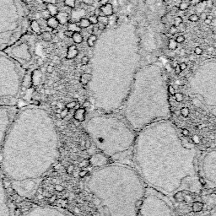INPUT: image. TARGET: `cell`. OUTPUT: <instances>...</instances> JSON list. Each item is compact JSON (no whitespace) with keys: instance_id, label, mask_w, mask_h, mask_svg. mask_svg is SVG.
<instances>
[{"instance_id":"e7e4bbea","label":"cell","mask_w":216,"mask_h":216,"mask_svg":"<svg viewBox=\"0 0 216 216\" xmlns=\"http://www.w3.org/2000/svg\"><path fill=\"white\" fill-rule=\"evenodd\" d=\"M162 1H163V2H165H165H168L169 0H162Z\"/></svg>"},{"instance_id":"52a82bcc","label":"cell","mask_w":216,"mask_h":216,"mask_svg":"<svg viewBox=\"0 0 216 216\" xmlns=\"http://www.w3.org/2000/svg\"><path fill=\"white\" fill-rule=\"evenodd\" d=\"M37 42V35L31 33L24 34L15 43L3 51L10 57L14 58L26 70L32 64L34 51Z\"/></svg>"},{"instance_id":"5b68a950","label":"cell","mask_w":216,"mask_h":216,"mask_svg":"<svg viewBox=\"0 0 216 216\" xmlns=\"http://www.w3.org/2000/svg\"><path fill=\"white\" fill-rule=\"evenodd\" d=\"M28 20L21 0H0V51L27 32Z\"/></svg>"},{"instance_id":"d4e9b609","label":"cell","mask_w":216,"mask_h":216,"mask_svg":"<svg viewBox=\"0 0 216 216\" xmlns=\"http://www.w3.org/2000/svg\"><path fill=\"white\" fill-rule=\"evenodd\" d=\"M91 25V24L89 19H86V18H82L79 20V26L80 27L81 29H86L88 27H90Z\"/></svg>"},{"instance_id":"816d5d0a","label":"cell","mask_w":216,"mask_h":216,"mask_svg":"<svg viewBox=\"0 0 216 216\" xmlns=\"http://www.w3.org/2000/svg\"><path fill=\"white\" fill-rule=\"evenodd\" d=\"M37 64L38 66H40V65H42V64H44V62H43V60L41 59V58L38 57V58H37Z\"/></svg>"},{"instance_id":"ab89813d","label":"cell","mask_w":216,"mask_h":216,"mask_svg":"<svg viewBox=\"0 0 216 216\" xmlns=\"http://www.w3.org/2000/svg\"><path fill=\"white\" fill-rule=\"evenodd\" d=\"M64 35L66 37H68V38H72L73 35H74V32H73V31H71V30H65V31H64Z\"/></svg>"},{"instance_id":"d6986e66","label":"cell","mask_w":216,"mask_h":216,"mask_svg":"<svg viewBox=\"0 0 216 216\" xmlns=\"http://www.w3.org/2000/svg\"><path fill=\"white\" fill-rule=\"evenodd\" d=\"M39 37H40V39L45 41V42H51L52 40V35L51 32L47 31V30H45V31H42L41 33L39 35Z\"/></svg>"},{"instance_id":"4dcf8cb0","label":"cell","mask_w":216,"mask_h":216,"mask_svg":"<svg viewBox=\"0 0 216 216\" xmlns=\"http://www.w3.org/2000/svg\"><path fill=\"white\" fill-rule=\"evenodd\" d=\"M174 98H175V100L177 101V102H182V101H183V99H184V96H183V94H182V93L177 92V93H175V94H174Z\"/></svg>"},{"instance_id":"8d00e7d4","label":"cell","mask_w":216,"mask_h":216,"mask_svg":"<svg viewBox=\"0 0 216 216\" xmlns=\"http://www.w3.org/2000/svg\"><path fill=\"white\" fill-rule=\"evenodd\" d=\"M90 62V57L88 56H84V57L81 58V64H83L84 66H86Z\"/></svg>"},{"instance_id":"484cf974","label":"cell","mask_w":216,"mask_h":216,"mask_svg":"<svg viewBox=\"0 0 216 216\" xmlns=\"http://www.w3.org/2000/svg\"><path fill=\"white\" fill-rule=\"evenodd\" d=\"M68 30H71L73 32H80L81 28L76 23H70L68 25Z\"/></svg>"},{"instance_id":"91938a15","label":"cell","mask_w":216,"mask_h":216,"mask_svg":"<svg viewBox=\"0 0 216 216\" xmlns=\"http://www.w3.org/2000/svg\"><path fill=\"white\" fill-rule=\"evenodd\" d=\"M58 33V30H57V29H52V34H54V35H56V34Z\"/></svg>"},{"instance_id":"e575fe53","label":"cell","mask_w":216,"mask_h":216,"mask_svg":"<svg viewBox=\"0 0 216 216\" xmlns=\"http://www.w3.org/2000/svg\"><path fill=\"white\" fill-rule=\"evenodd\" d=\"M182 21H183V20H182V17L176 16L175 19H174V25L176 27H178L179 25L182 23Z\"/></svg>"},{"instance_id":"bcb514c9","label":"cell","mask_w":216,"mask_h":216,"mask_svg":"<svg viewBox=\"0 0 216 216\" xmlns=\"http://www.w3.org/2000/svg\"><path fill=\"white\" fill-rule=\"evenodd\" d=\"M82 2L86 5H92L94 3V0H82Z\"/></svg>"},{"instance_id":"60d3db41","label":"cell","mask_w":216,"mask_h":216,"mask_svg":"<svg viewBox=\"0 0 216 216\" xmlns=\"http://www.w3.org/2000/svg\"><path fill=\"white\" fill-rule=\"evenodd\" d=\"M47 72L48 74H52L54 72V66L52 64H49L47 67Z\"/></svg>"},{"instance_id":"f1b7e54d","label":"cell","mask_w":216,"mask_h":216,"mask_svg":"<svg viewBox=\"0 0 216 216\" xmlns=\"http://www.w3.org/2000/svg\"><path fill=\"white\" fill-rule=\"evenodd\" d=\"M98 23L103 24V25H105L106 26L108 24H109V19L106 15H100V16H98Z\"/></svg>"},{"instance_id":"be15d7a7","label":"cell","mask_w":216,"mask_h":216,"mask_svg":"<svg viewBox=\"0 0 216 216\" xmlns=\"http://www.w3.org/2000/svg\"><path fill=\"white\" fill-rule=\"evenodd\" d=\"M207 19H209V20H213V15H207Z\"/></svg>"},{"instance_id":"30bf717a","label":"cell","mask_w":216,"mask_h":216,"mask_svg":"<svg viewBox=\"0 0 216 216\" xmlns=\"http://www.w3.org/2000/svg\"><path fill=\"white\" fill-rule=\"evenodd\" d=\"M108 157L102 153H98L92 155L89 160V164L94 167H102L108 164Z\"/></svg>"},{"instance_id":"ffe728a7","label":"cell","mask_w":216,"mask_h":216,"mask_svg":"<svg viewBox=\"0 0 216 216\" xmlns=\"http://www.w3.org/2000/svg\"><path fill=\"white\" fill-rule=\"evenodd\" d=\"M91 79H92V74H90V73H84V74H83L82 75H81L80 83L81 84H84V85H86V84H90V82L91 81Z\"/></svg>"},{"instance_id":"7bdbcfd3","label":"cell","mask_w":216,"mask_h":216,"mask_svg":"<svg viewBox=\"0 0 216 216\" xmlns=\"http://www.w3.org/2000/svg\"><path fill=\"white\" fill-rule=\"evenodd\" d=\"M167 91H168V93H170L171 94H173L174 95V94H175V88L173 87L172 85H169L168 88H167Z\"/></svg>"},{"instance_id":"8992f818","label":"cell","mask_w":216,"mask_h":216,"mask_svg":"<svg viewBox=\"0 0 216 216\" xmlns=\"http://www.w3.org/2000/svg\"><path fill=\"white\" fill-rule=\"evenodd\" d=\"M172 206L169 197L146 186L145 195L138 208V216H173Z\"/></svg>"},{"instance_id":"f907efd6","label":"cell","mask_w":216,"mask_h":216,"mask_svg":"<svg viewBox=\"0 0 216 216\" xmlns=\"http://www.w3.org/2000/svg\"><path fill=\"white\" fill-rule=\"evenodd\" d=\"M98 29H99V30H105V28H106V25H103V24H101V23H98Z\"/></svg>"},{"instance_id":"681fc988","label":"cell","mask_w":216,"mask_h":216,"mask_svg":"<svg viewBox=\"0 0 216 216\" xmlns=\"http://www.w3.org/2000/svg\"><path fill=\"white\" fill-rule=\"evenodd\" d=\"M179 65H180V68H181L182 71L185 70L186 68H187V64H186V63H182V64H180Z\"/></svg>"},{"instance_id":"9a60e30c","label":"cell","mask_w":216,"mask_h":216,"mask_svg":"<svg viewBox=\"0 0 216 216\" xmlns=\"http://www.w3.org/2000/svg\"><path fill=\"white\" fill-rule=\"evenodd\" d=\"M47 25L51 29H57L59 22L56 16H51L48 20H47Z\"/></svg>"},{"instance_id":"74e56055","label":"cell","mask_w":216,"mask_h":216,"mask_svg":"<svg viewBox=\"0 0 216 216\" xmlns=\"http://www.w3.org/2000/svg\"><path fill=\"white\" fill-rule=\"evenodd\" d=\"M176 42L178 44L182 43V42L185 40V37H184L183 35H179V36H177L176 38Z\"/></svg>"},{"instance_id":"603a6c76","label":"cell","mask_w":216,"mask_h":216,"mask_svg":"<svg viewBox=\"0 0 216 216\" xmlns=\"http://www.w3.org/2000/svg\"><path fill=\"white\" fill-rule=\"evenodd\" d=\"M191 4H192L191 3V0H182L180 4H179V10H182V11L187 10L190 7Z\"/></svg>"},{"instance_id":"277c9868","label":"cell","mask_w":216,"mask_h":216,"mask_svg":"<svg viewBox=\"0 0 216 216\" xmlns=\"http://www.w3.org/2000/svg\"><path fill=\"white\" fill-rule=\"evenodd\" d=\"M85 130L95 147L107 157L129 150L136 138L134 130L124 118L110 113L90 118L85 123Z\"/></svg>"},{"instance_id":"680465c9","label":"cell","mask_w":216,"mask_h":216,"mask_svg":"<svg viewBox=\"0 0 216 216\" xmlns=\"http://www.w3.org/2000/svg\"><path fill=\"white\" fill-rule=\"evenodd\" d=\"M91 105V103L90 102V101H85L84 103V107H88V106H90Z\"/></svg>"},{"instance_id":"8fae6325","label":"cell","mask_w":216,"mask_h":216,"mask_svg":"<svg viewBox=\"0 0 216 216\" xmlns=\"http://www.w3.org/2000/svg\"><path fill=\"white\" fill-rule=\"evenodd\" d=\"M79 55V50L76 46L72 45L68 48L67 55H66V59L67 60H72Z\"/></svg>"},{"instance_id":"4316f807","label":"cell","mask_w":216,"mask_h":216,"mask_svg":"<svg viewBox=\"0 0 216 216\" xmlns=\"http://www.w3.org/2000/svg\"><path fill=\"white\" fill-rule=\"evenodd\" d=\"M177 46H178V43L176 42V40H174V39H170L168 42V48L170 50L174 51L177 48Z\"/></svg>"},{"instance_id":"f35d334b","label":"cell","mask_w":216,"mask_h":216,"mask_svg":"<svg viewBox=\"0 0 216 216\" xmlns=\"http://www.w3.org/2000/svg\"><path fill=\"white\" fill-rule=\"evenodd\" d=\"M202 52H203V51H202V49L201 48V47H195V49H194V53H195L196 55L200 56V55H202Z\"/></svg>"},{"instance_id":"94428289","label":"cell","mask_w":216,"mask_h":216,"mask_svg":"<svg viewBox=\"0 0 216 216\" xmlns=\"http://www.w3.org/2000/svg\"><path fill=\"white\" fill-rule=\"evenodd\" d=\"M182 133H183V134L184 135H188V130H187V129H183L182 130Z\"/></svg>"},{"instance_id":"b9f144b4","label":"cell","mask_w":216,"mask_h":216,"mask_svg":"<svg viewBox=\"0 0 216 216\" xmlns=\"http://www.w3.org/2000/svg\"><path fill=\"white\" fill-rule=\"evenodd\" d=\"M76 105H77V103H76L75 101H71L69 103H68L66 106H67V108H68V109H72V108L75 107Z\"/></svg>"},{"instance_id":"9f6ffc18","label":"cell","mask_w":216,"mask_h":216,"mask_svg":"<svg viewBox=\"0 0 216 216\" xmlns=\"http://www.w3.org/2000/svg\"><path fill=\"white\" fill-rule=\"evenodd\" d=\"M67 113H68V111L67 110H64V111H62V112H61L60 114H61V117H65L66 115H67Z\"/></svg>"},{"instance_id":"83f0119b","label":"cell","mask_w":216,"mask_h":216,"mask_svg":"<svg viewBox=\"0 0 216 216\" xmlns=\"http://www.w3.org/2000/svg\"><path fill=\"white\" fill-rule=\"evenodd\" d=\"M64 6L68 7L70 9H74L76 6V0H64Z\"/></svg>"},{"instance_id":"ee69618b","label":"cell","mask_w":216,"mask_h":216,"mask_svg":"<svg viewBox=\"0 0 216 216\" xmlns=\"http://www.w3.org/2000/svg\"><path fill=\"white\" fill-rule=\"evenodd\" d=\"M94 15H96V16L103 15V14H102V12H101V10L100 9V8H96V9L94 10Z\"/></svg>"},{"instance_id":"7a4b0ae2","label":"cell","mask_w":216,"mask_h":216,"mask_svg":"<svg viewBox=\"0 0 216 216\" xmlns=\"http://www.w3.org/2000/svg\"><path fill=\"white\" fill-rule=\"evenodd\" d=\"M87 187L104 209L105 216H138L146 188L136 169L120 163L95 170Z\"/></svg>"},{"instance_id":"ac0fdd59","label":"cell","mask_w":216,"mask_h":216,"mask_svg":"<svg viewBox=\"0 0 216 216\" xmlns=\"http://www.w3.org/2000/svg\"><path fill=\"white\" fill-rule=\"evenodd\" d=\"M47 10L49 11V13L52 16H56L58 12H59V10H58V7L54 4V3H48L47 4Z\"/></svg>"},{"instance_id":"44dd1931","label":"cell","mask_w":216,"mask_h":216,"mask_svg":"<svg viewBox=\"0 0 216 216\" xmlns=\"http://www.w3.org/2000/svg\"><path fill=\"white\" fill-rule=\"evenodd\" d=\"M97 40V36L94 34H91L87 38V45L89 47H94L95 42Z\"/></svg>"},{"instance_id":"d6a6232c","label":"cell","mask_w":216,"mask_h":216,"mask_svg":"<svg viewBox=\"0 0 216 216\" xmlns=\"http://www.w3.org/2000/svg\"><path fill=\"white\" fill-rule=\"evenodd\" d=\"M89 20H90V22H91V25H97L98 24V16H96V15H91L90 16V18H89Z\"/></svg>"},{"instance_id":"4fadbf2b","label":"cell","mask_w":216,"mask_h":216,"mask_svg":"<svg viewBox=\"0 0 216 216\" xmlns=\"http://www.w3.org/2000/svg\"><path fill=\"white\" fill-rule=\"evenodd\" d=\"M101 10V12L103 14V15L106 16H111L113 14V5L111 3H106L105 5H102L100 8Z\"/></svg>"},{"instance_id":"e0dca14e","label":"cell","mask_w":216,"mask_h":216,"mask_svg":"<svg viewBox=\"0 0 216 216\" xmlns=\"http://www.w3.org/2000/svg\"><path fill=\"white\" fill-rule=\"evenodd\" d=\"M30 27L34 34H36V35H40V34L41 33V32H40V24L38 23L37 20H32V21H30Z\"/></svg>"},{"instance_id":"836d02e7","label":"cell","mask_w":216,"mask_h":216,"mask_svg":"<svg viewBox=\"0 0 216 216\" xmlns=\"http://www.w3.org/2000/svg\"><path fill=\"white\" fill-rule=\"evenodd\" d=\"M177 31H178V27L175 26L174 25H172L169 29V34H171L172 36H174L175 34L177 33Z\"/></svg>"},{"instance_id":"6125c7cd","label":"cell","mask_w":216,"mask_h":216,"mask_svg":"<svg viewBox=\"0 0 216 216\" xmlns=\"http://www.w3.org/2000/svg\"><path fill=\"white\" fill-rule=\"evenodd\" d=\"M212 216H216V205H215V207H214V210H213Z\"/></svg>"},{"instance_id":"f6af8a7d","label":"cell","mask_w":216,"mask_h":216,"mask_svg":"<svg viewBox=\"0 0 216 216\" xmlns=\"http://www.w3.org/2000/svg\"><path fill=\"white\" fill-rule=\"evenodd\" d=\"M205 3H206V8H209V9H210V8H212L213 7V1L212 0H207Z\"/></svg>"},{"instance_id":"c3c4849f","label":"cell","mask_w":216,"mask_h":216,"mask_svg":"<svg viewBox=\"0 0 216 216\" xmlns=\"http://www.w3.org/2000/svg\"><path fill=\"white\" fill-rule=\"evenodd\" d=\"M207 18V14L205 13V11L204 12H202V13H201V15L199 16V20L201 19V20H204Z\"/></svg>"},{"instance_id":"6da1fadb","label":"cell","mask_w":216,"mask_h":216,"mask_svg":"<svg viewBox=\"0 0 216 216\" xmlns=\"http://www.w3.org/2000/svg\"><path fill=\"white\" fill-rule=\"evenodd\" d=\"M133 147L136 170L147 186L167 197L185 189L201 191L197 150L183 143L172 122L146 126L136 134Z\"/></svg>"},{"instance_id":"9c48e42d","label":"cell","mask_w":216,"mask_h":216,"mask_svg":"<svg viewBox=\"0 0 216 216\" xmlns=\"http://www.w3.org/2000/svg\"><path fill=\"white\" fill-rule=\"evenodd\" d=\"M202 178L216 186V148L202 156L200 165Z\"/></svg>"},{"instance_id":"7dc6e473","label":"cell","mask_w":216,"mask_h":216,"mask_svg":"<svg viewBox=\"0 0 216 216\" xmlns=\"http://www.w3.org/2000/svg\"><path fill=\"white\" fill-rule=\"evenodd\" d=\"M175 73L176 74H181V72H182V69H181V68H180V65L179 64H177L175 68Z\"/></svg>"},{"instance_id":"2e32d148","label":"cell","mask_w":216,"mask_h":216,"mask_svg":"<svg viewBox=\"0 0 216 216\" xmlns=\"http://www.w3.org/2000/svg\"><path fill=\"white\" fill-rule=\"evenodd\" d=\"M41 79V73L39 69H35L31 74V81L34 84H37Z\"/></svg>"},{"instance_id":"db71d44e","label":"cell","mask_w":216,"mask_h":216,"mask_svg":"<svg viewBox=\"0 0 216 216\" xmlns=\"http://www.w3.org/2000/svg\"><path fill=\"white\" fill-rule=\"evenodd\" d=\"M86 174H87V172H85V171H81V172H79V176H82V177L85 176H86Z\"/></svg>"},{"instance_id":"f546056e","label":"cell","mask_w":216,"mask_h":216,"mask_svg":"<svg viewBox=\"0 0 216 216\" xmlns=\"http://www.w3.org/2000/svg\"><path fill=\"white\" fill-rule=\"evenodd\" d=\"M189 109L187 107H182L181 108V110H180V113H181V115H182L183 118H187L189 115Z\"/></svg>"},{"instance_id":"3957f363","label":"cell","mask_w":216,"mask_h":216,"mask_svg":"<svg viewBox=\"0 0 216 216\" xmlns=\"http://www.w3.org/2000/svg\"><path fill=\"white\" fill-rule=\"evenodd\" d=\"M122 109L125 120L138 132L153 122L169 120L172 115L167 89L150 76L133 84Z\"/></svg>"},{"instance_id":"cb8c5ba5","label":"cell","mask_w":216,"mask_h":216,"mask_svg":"<svg viewBox=\"0 0 216 216\" xmlns=\"http://www.w3.org/2000/svg\"><path fill=\"white\" fill-rule=\"evenodd\" d=\"M202 208H203V203H202V202H199V201L192 202V211H193L194 213L200 212V211L202 209Z\"/></svg>"},{"instance_id":"1f68e13d","label":"cell","mask_w":216,"mask_h":216,"mask_svg":"<svg viewBox=\"0 0 216 216\" xmlns=\"http://www.w3.org/2000/svg\"><path fill=\"white\" fill-rule=\"evenodd\" d=\"M188 20L191 22H198L199 20V16L197 14H192L190 16L188 17Z\"/></svg>"},{"instance_id":"d590c367","label":"cell","mask_w":216,"mask_h":216,"mask_svg":"<svg viewBox=\"0 0 216 216\" xmlns=\"http://www.w3.org/2000/svg\"><path fill=\"white\" fill-rule=\"evenodd\" d=\"M41 16H42V18H43L44 20H48L49 18H50L52 15L50 14V13H49V11L47 10H43L42 12H41Z\"/></svg>"},{"instance_id":"7402d4cb","label":"cell","mask_w":216,"mask_h":216,"mask_svg":"<svg viewBox=\"0 0 216 216\" xmlns=\"http://www.w3.org/2000/svg\"><path fill=\"white\" fill-rule=\"evenodd\" d=\"M72 39L74 40V43L81 44L83 42V40H84V37H83V36H82V34L80 32H74Z\"/></svg>"},{"instance_id":"5bb4252c","label":"cell","mask_w":216,"mask_h":216,"mask_svg":"<svg viewBox=\"0 0 216 216\" xmlns=\"http://www.w3.org/2000/svg\"><path fill=\"white\" fill-rule=\"evenodd\" d=\"M85 114H86V111L84 108H79L78 109L77 111H75L74 113V118L79 122L84 121L85 119Z\"/></svg>"},{"instance_id":"03108f58","label":"cell","mask_w":216,"mask_h":216,"mask_svg":"<svg viewBox=\"0 0 216 216\" xmlns=\"http://www.w3.org/2000/svg\"><path fill=\"white\" fill-rule=\"evenodd\" d=\"M204 1H207V0H200V2H204Z\"/></svg>"},{"instance_id":"f5cc1de1","label":"cell","mask_w":216,"mask_h":216,"mask_svg":"<svg viewBox=\"0 0 216 216\" xmlns=\"http://www.w3.org/2000/svg\"><path fill=\"white\" fill-rule=\"evenodd\" d=\"M108 2H109V0H100V3H101V6L108 3Z\"/></svg>"},{"instance_id":"7c38bea8","label":"cell","mask_w":216,"mask_h":216,"mask_svg":"<svg viewBox=\"0 0 216 216\" xmlns=\"http://www.w3.org/2000/svg\"><path fill=\"white\" fill-rule=\"evenodd\" d=\"M56 18H57V20H58L59 25H66V24L68 22V20H69V14L68 13H66V12H60V11H59L58 14L56 15Z\"/></svg>"},{"instance_id":"ba28073f","label":"cell","mask_w":216,"mask_h":216,"mask_svg":"<svg viewBox=\"0 0 216 216\" xmlns=\"http://www.w3.org/2000/svg\"><path fill=\"white\" fill-rule=\"evenodd\" d=\"M26 70L3 51H0V83L21 90Z\"/></svg>"},{"instance_id":"6f0895ef","label":"cell","mask_w":216,"mask_h":216,"mask_svg":"<svg viewBox=\"0 0 216 216\" xmlns=\"http://www.w3.org/2000/svg\"><path fill=\"white\" fill-rule=\"evenodd\" d=\"M204 23H205L206 25H210V24L212 23V20H209V19H207V18H206L205 20H204Z\"/></svg>"},{"instance_id":"11a10c76","label":"cell","mask_w":216,"mask_h":216,"mask_svg":"<svg viewBox=\"0 0 216 216\" xmlns=\"http://www.w3.org/2000/svg\"><path fill=\"white\" fill-rule=\"evenodd\" d=\"M88 164H89V160H85V161H83L82 163H80V166H87Z\"/></svg>"}]
</instances>
